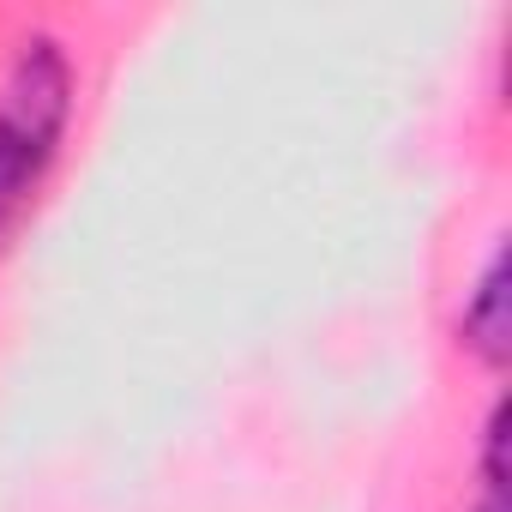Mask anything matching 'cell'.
Returning <instances> with one entry per match:
<instances>
[{
  "mask_svg": "<svg viewBox=\"0 0 512 512\" xmlns=\"http://www.w3.org/2000/svg\"><path fill=\"white\" fill-rule=\"evenodd\" d=\"M73 121V61L55 37H25L0 85V241L31 211Z\"/></svg>",
  "mask_w": 512,
  "mask_h": 512,
  "instance_id": "6da1fadb",
  "label": "cell"
},
{
  "mask_svg": "<svg viewBox=\"0 0 512 512\" xmlns=\"http://www.w3.org/2000/svg\"><path fill=\"white\" fill-rule=\"evenodd\" d=\"M458 332H464V350H476L488 368L506 362V350H512V320H506V253H494V260H488V272H482V284H476V296H470Z\"/></svg>",
  "mask_w": 512,
  "mask_h": 512,
  "instance_id": "7a4b0ae2",
  "label": "cell"
}]
</instances>
